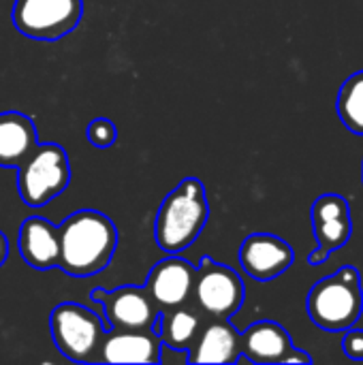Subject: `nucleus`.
Segmentation results:
<instances>
[{
	"mask_svg": "<svg viewBox=\"0 0 363 365\" xmlns=\"http://www.w3.org/2000/svg\"><path fill=\"white\" fill-rule=\"evenodd\" d=\"M60 263L58 267L73 278H88L103 272L118 246L116 225L96 210L73 212L58 225Z\"/></svg>",
	"mask_w": 363,
	"mask_h": 365,
	"instance_id": "obj_1",
	"label": "nucleus"
},
{
	"mask_svg": "<svg viewBox=\"0 0 363 365\" xmlns=\"http://www.w3.org/2000/svg\"><path fill=\"white\" fill-rule=\"evenodd\" d=\"M208 218L205 186L197 178H186L165 197L154 220V240L167 255H180L197 242Z\"/></svg>",
	"mask_w": 363,
	"mask_h": 365,
	"instance_id": "obj_2",
	"label": "nucleus"
},
{
	"mask_svg": "<svg viewBox=\"0 0 363 365\" xmlns=\"http://www.w3.org/2000/svg\"><path fill=\"white\" fill-rule=\"evenodd\" d=\"M308 317L323 331L338 334L357 325L363 312L362 276L357 267L344 265L321 278L308 293Z\"/></svg>",
	"mask_w": 363,
	"mask_h": 365,
	"instance_id": "obj_3",
	"label": "nucleus"
},
{
	"mask_svg": "<svg viewBox=\"0 0 363 365\" xmlns=\"http://www.w3.org/2000/svg\"><path fill=\"white\" fill-rule=\"evenodd\" d=\"M107 321L81 304H58L49 314V331L56 349L71 361L101 364V344Z\"/></svg>",
	"mask_w": 363,
	"mask_h": 365,
	"instance_id": "obj_4",
	"label": "nucleus"
},
{
	"mask_svg": "<svg viewBox=\"0 0 363 365\" xmlns=\"http://www.w3.org/2000/svg\"><path fill=\"white\" fill-rule=\"evenodd\" d=\"M71 182V165L62 145L36 143L17 167V192L28 207H43L60 197Z\"/></svg>",
	"mask_w": 363,
	"mask_h": 365,
	"instance_id": "obj_5",
	"label": "nucleus"
},
{
	"mask_svg": "<svg viewBox=\"0 0 363 365\" xmlns=\"http://www.w3.org/2000/svg\"><path fill=\"white\" fill-rule=\"evenodd\" d=\"M83 15V0H15L13 26L34 41H58L73 32Z\"/></svg>",
	"mask_w": 363,
	"mask_h": 365,
	"instance_id": "obj_6",
	"label": "nucleus"
},
{
	"mask_svg": "<svg viewBox=\"0 0 363 365\" xmlns=\"http://www.w3.org/2000/svg\"><path fill=\"white\" fill-rule=\"evenodd\" d=\"M193 297L210 319H231L242 308L246 289L235 269L205 257L195 274Z\"/></svg>",
	"mask_w": 363,
	"mask_h": 365,
	"instance_id": "obj_7",
	"label": "nucleus"
},
{
	"mask_svg": "<svg viewBox=\"0 0 363 365\" xmlns=\"http://www.w3.org/2000/svg\"><path fill=\"white\" fill-rule=\"evenodd\" d=\"M92 302L101 304L105 310V321L109 329H152L158 314V306L145 291V287H120L116 291H105L101 287L92 289Z\"/></svg>",
	"mask_w": 363,
	"mask_h": 365,
	"instance_id": "obj_8",
	"label": "nucleus"
},
{
	"mask_svg": "<svg viewBox=\"0 0 363 365\" xmlns=\"http://www.w3.org/2000/svg\"><path fill=\"white\" fill-rule=\"evenodd\" d=\"M295 261V252L278 235L252 233L240 246L242 269L259 282H270L282 276Z\"/></svg>",
	"mask_w": 363,
	"mask_h": 365,
	"instance_id": "obj_9",
	"label": "nucleus"
},
{
	"mask_svg": "<svg viewBox=\"0 0 363 365\" xmlns=\"http://www.w3.org/2000/svg\"><path fill=\"white\" fill-rule=\"evenodd\" d=\"M197 267L178 255H169L156 263L145 280V291L158 308H178L184 306L193 295Z\"/></svg>",
	"mask_w": 363,
	"mask_h": 365,
	"instance_id": "obj_10",
	"label": "nucleus"
},
{
	"mask_svg": "<svg viewBox=\"0 0 363 365\" xmlns=\"http://www.w3.org/2000/svg\"><path fill=\"white\" fill-rule=\"evenodd\" d=\"M163 342L152 329H107L101 364H160Z\"/></svg>",
	"mask_w": 363,
	"mask_h": 365,
	"instance_id": "obj_11",
	"label": "nucleus"
},
{
	"mask_svg": "<svg viewBox=\"0 0 363 365\" xmlns=\"http://www.w3.org/2000/svg\"><path fill=\"white\" fill-rule=\"evenodd\" d=\"M240 361V331L229 319H212L201 325L193 346L186 351V364H235Z\"/></svg>",
	"mask_w": 363,
	"mask_h": 365,
	"instance_id": "obj_12",
	"label": "nucleus"
},
{
	"mask_svg": "<svg viewBox=\"0 0 363 365\" xmlns=\"http://www.w3.org/2000/svg\"><path fill=\"white\" fill-rule=\"evenodd\" d=\"M17 246L21 259L39 272L58 267L60 263V233L58 227L45 218L30 216L21 222Z\"/></svg>",
	"mask_w": 363,
	"mask_h": 365,
	"instance_id": "obj_13",
	"label": "nucleus"
},
{
	"mask_svg": "<svg viewBox=\"0 0 363 365\" xmlns=\"http://www.w3.org/2000/svg\"><path fill=\"white\" fill-rule=\"evenodd\" d=\"M293 349L289 331L276 321H257L240 334V357L250 364H282Z\"/></svg>",
	"mask_w": 363,
	"mask_h": 365,
	"instance_id": "obj_14",
	"label": "nucleus"
},
{
	"mask_svg": "<svg viewBox=\"0 0 363 365\" xmlns=\"http://www.w3.org/2000/svg\"><path fill=\"white\" fill-rule=\"evenodd\" d=\"M36 143L39 133L32 118L19 111L0 113V167L17 169Z\"/></svg>",
	"mask_w": 363,
	"mask_h": 365,
	"instance_id": "obj_15",
	"label": "nucleus"
},
{
	"mask_svg": "<svg viewBox=\"0 0 363 365\" xmlns=\"http://www.w3.org/2000/svg\"><path fill=\"white\" fill-rule=\"evenodd\" d=\"M201 329V321L193 310L167 308L160 312V331L158 338L165 346L175 351H188Z\"/></svg>",
	"mask_w": 363,
	"mask_h": 365,
	"instance_id": "obj_16",
	"label": "nucleus"
},
{
	"mask_svg": "<svg viewBox=\"0 0 363 365\" xmlns=\"http://www.w3.org/2000/svg\"><path fill=\"white\" fill-rule=\"evenodd\" d=\"M312 231H315V240H317L319 248L310 252L308 263L312 267H317V265L325 263L332 252L347 246V242L351 240V233H353V220H351V216L317 220V222H312Z\"/></svg>",
	"mask_w": 363,
	"mask_h": 365,
	"instance_id": "obj_17",
	"label": "nucleus"
},
{
	"mask_svg": "<svg viewBox=\"0 0 363 365\" xmlns=\"http://www.w3.org/2000/svg\"><path fill=\"white\" fill-rule=\"evenodd\" d=\"M338 115L351 133L363 137V71L342 83L338 92Z\"/></svg>",
	"mask_w": 363,
	"mask_h": 365,
	"instance_id": "obj_18",
	"label": "nucleus"
},
{
	"mask_svg": "<svg viewBox=\"0 0 363 365\" xmlns=\"http://www.w3.org/2000/svg\"><path fill=\"white\" fill-rule=\"evenodd\" d=\"M86 137L88 141L98 148V150H107L116 143L118 139V130H116V124L107 118H96L88 124L86 128Z\"/></svg>",
	"mask_w": 363,
	"mask_h": 365,
	"instance_id": "obj_19",
	"label": "nucleus"
},
{
	"mask_svg": "<svg viewBox=\"0 0 363 365\" xmlns=\"http://www.w3.org/2000/svg\"><path fill=\"white\" fill-rule=\"evenodd\" d=\"M342 351L349 359L363 361V329H347L344 338H342Z\"/></svg>",
	"mask_w": 363,
	"mask_h": 365,
	"instance_id": "obj_20",
	"label": "nucleus"
},
{
	"mask_svg": "<svg viewBox=\"0 0 363 365\" xmlns=\"http://www.w3.org/2000/svg\"><path fill=\"white\" fill-rule=\"evenodd\" d=\"M282 364H312V357L306 353V351H300V349H291L287 355H285V359H282Z\"/></svg>",
	"mask_w": 363,
	"mask_h": 365,
	"instance_id": "obj_21",
	"label": "nucleus"
},
{
	"mask_svg": "<svg viewBox=\"0 0 363 365\" xmlns=\"http://www.w3.org/2000/svg\"><path fill=\"white\" fill-rule=\"evenodd\" d=\"M6 257H9V240H6V235L0 231V267L4 265Z\"/></svg>",
	"mask_w": 363,
	"mask_h": 365,
	"instance_id": "obj_22",
	"label": "nucleus"
}]
</instances>
